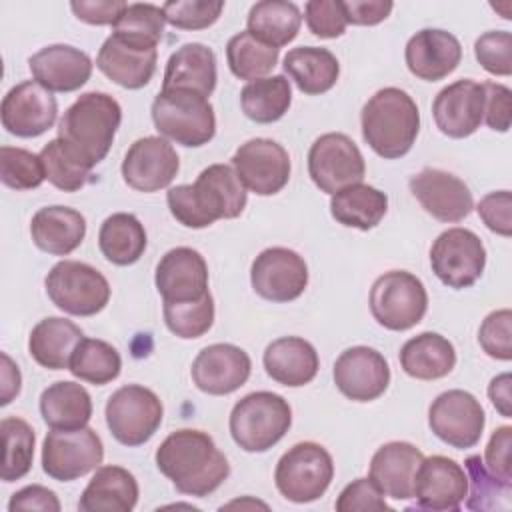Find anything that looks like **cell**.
<instances>
[{"mask_svg":"<svg viewBox=\"0 0 512 512\" xmlns=\"http://www.w3.org/2000/svg\"><path fill=\"white\" fill-rule=\"evenodd\" d=\"M154 460L180 494L196 498L212 494L230 474V464L216 448L212 436L194 428L168 434L158 446Z\"/></svg>","mask_w":512,"mask_h":512,"instance_id":"cell-1","label":"cell"},{"mask_svg":"<svg viewBox=\"0 0 512 512\" xmlns=\"http://www.w3.org/2000/svg\"><path fill=\"white\" fill-rule=\"evenodd\" d=\"M170 214L186 228H208L216 220L238 218L246 208V188L228 164H210L192 184L166 192Z\"/></svg>","mask_w":512,"mask_h":512,"instance_id":"cell-2","label":"cell"},{"mask_svg":"<svg viewBox=\"0 0 512 512\" xmlns=\"http://www.w3.org/2000/svg\"><path fill=\"white\" fill-rule=\"evenodd\" d=\"M122 122V108L106 92H84L64 112L58 138L88 170L106 158Z\"/></svg>","mask_w":512,"mask_h":512,"instance_id":"cell-3","label":"cell"},{"mask_svg":"<svg viewBox=\"0 0 512 512\" xmlns=\"http://www.w3.org/2000/svg\"><path fill=\"white\" fill-rule=\"evenodd\" d=\"M364 142L386 160L410 152L420 132V110L406 90L380 88L360 112Z\"/></svg>","mask_w":512,"mask_h":512,"instance_id":"cell-4","label":"cell"},{"mask_svg":"<svg viewBox=\"0 0 512 512\" xmlns=\"http://www.w3.org/2000/svg\"><path fill=\"white\" fill-rule=\"evenodd\" d=\"M156 130L186 148L208 144L216 134V116L210 100L184 88H162L152 102Z\"/></svg>","mask_w":512,"mask_h":512,"instance_id":"cell-5","label":"cell"},{"mask_svg":"<svg viewBox=\"0 0 512 512\" xmlns=\"http://www.w3.org/2000/svg\"><path fill=\"white\" fill-rule=\"evenodd\" d=\"M228 426L232 440L244 452H266L290 430L292 408L276 392H250L234 404Z\"/></svg>","mask_w":512,"mask_h":512,"instance_id":"cell-6","label":"cell"},{"mask_svg":"<svg viewBox=\"0 0 512 512\" xmlns=\"http://www.w3.org/2000/svg\"><path fill=\"white\" fill-rule=\"evenodd\" d=\"M370 312L386 330L404 332L416 326L428 310V294L418 276L406 270H388L370 288Z\"/></svg>","mask_w":512,"mask_h":512,"instance_id":"cell-7","label":"cell"},{"mask_svg":"<svg viewBox=\"0 0 512 512\" xmlns=\"http://www.w3.org/2000/svg\"><path fill=\"white\" fill-rule=\"evenodd\" d=\"M334 478L330 452L316 442H298L288 448L274 470L278 492L296 504L318 500Z\"/></svg>","mask_w":512,"mask_h":512,"instance_id":"cell-8","label":"cell"},{"mask_svg":"<svg viewBox=\"0 0 512 512\" xmlns=\"http://www.w3.org/2000/svg\"><path fill=\"white\" fill-rule=\"evenodd\" d=\"M44 286L52 304L72 316H94L110 300V284L104 274L78 260L54 264L46 274Z\"/></svg>","mask_w":512,"mask_h":512,"instance_id":"cell-9","label":"cell"},{"mask_svg":"<svg viewBox=\"0 0 512 512\" xmlns=\"http://www.w3.org/2000/svg\"><path fill=\"white\" fill-rule=\"evenodd\" d=\"M164 406L156 392L140 384H126L106 402V424L124 446L148 442L162 424Z\"/></svg>","mask_w":512,"mask_h":512,"instance_id":"cell-10","label":"cell"},{"mask_svg":"<svg viewBox=\"0 0 512 512\" xmlns=\"http://www.w3.org/2000/svg\"><path fill=\"white\" fill-rule=\"evenodd\" d=\"M104 458V444L96 430L52 428L42 442V470L58 480L72 482L96 470Z\"/></svg>","mask_w":512,"mask_h":512,"instance_id":"cell-11","label":"cell"},{"mask_svg":"<svg viewBox=\"0 0 512 512\" xmlns=\"http://www.w3.org/2000/svg\"><path fill=\"white\" fill-rule=\"evenodd\" d=\"M430 266L448 288H470L484 272L486 248L472 230L448 228L432 242Z\"/></svg>","mask_w":512,"mask_h":512,"instance_id":"cell-12","label":"cell"},{"mask_svg":"<svg viewBox=\"0 0 512 512\" xmlns=\"http://www.w3.org/2000/svg\"><path fill=\"white\" fill-rule=\"evenodd\" d=\"M308 174L326 194L362 182L366 164L356 142L342 132H328L314 140L308 150Z\"/></svg>","mask_w":512,"mask_h":512,"instance_id":"cell-13","label":"cell"},{"mask_svg":"<svg viewBox=\"0 0 512 512\" xmlns=\"http://www.w3.org/2000/svg\"><path fill=\"white\" fill-rule=\"evenodd\" d=\"M486 424L482 404L474 394L454 388L438 394L428 408V426L452 448H472L480 442Z\"/></svg>","mask_w":512,"mask_h":512,"instance_id":"cell-14","label":"cell"},{"mask_svg":"<svg viewBox=\"0 0 512 512\" xmlns=\"http://www.w3.org/2000/svg\"><path fill=\"white\" fill-rule=\"evenodd\" d=\"M232 168L246 190L258 196L278 194L290 180V156L270 138H252L238 146Z\"/></svg>","mask_w":512,"mask_h":512,"instance_id":"cell-15","label":"cell"},{"mask_svg":"<svg viewBox=\"0 0 512 512\" xmlns=\"http://www.w3.org/2000/svg\"><path fill=\"white\" fill-rule=\"evenodd\" d=\"M254 292L270 302H292L308 286V266L304 258L284 246L262 250L250 266Z\"/></svg>","mask_w":512,"mask_h":512,"instance_id":"cell-16","label":"cell"},{"mask_svg":"<svg viewBox=\"0 0 512 512\" xmlns=\"http://www.w3.org/2000/svg\"><path fill=\"white\" fill-rule=\"evenodd\" d=\"M56 116L58 102L54 94L36 80L16 84L2 98V126L18 138H36L44 134L54 126Z\"/></svg>","mask_w":512,"mask_h":512,"instance_id":"cell-17","label":"cell"},{"mask_svg":"<svg viewBox=\"0 0 512 512\" xmlns=\"http://www.w3.org/2000/svg\"><path fill=\"white\" fill-rule=\"evenodd\" d=\"M180 170L174 146L162 136L138 138L122 160L124 182L138 192H158L168 188Z\"/></svg>","mask_w":512,"mask_h":512,"instance_id":"cell-18","label":"cell"},{"mask_svg":"<svg viewBox=\"0 0 512 512\" xmlns=\"http://www.w3.org/2000/svg\"><path fill=\"white\" fill-rule=\"evenodd\" d=\"M468 494V478L464 468L448 456H428L416 468L412 498L418 508L446 512L460 510Z\"/></svg>","mask_w":512,"mask_h":512,"instance_id":"cell-19","label":"cell"},{"mask_svg":"<svg viewBox=\"0 0 512 512\" xmlns=\"http://www.w3.org/2000/svg\"><path fill=\"white\" fill-rule=\"evenodd\" d=\"M336 388L354 402H372L380 398L390 384V366L386 358L370 346L346 348L334 362Z\"/></svg>","mask_w":512,"mask_h":512,"instance_id":"cell-20","label":"cell"},{"mask_svg":"<svg viewBox=\"0 0 512 512\" xmlns=\"http://www.w3.org/2000/svg\"><path fill=\"white\" fill-rule=\"evenodd\" d=\"M252 360L240 346L218 342L202 348L192 362L190 376L198 390L212 396H226L246 384Z\"/></svg>","mask_w":512,"mask_h":512,"instance_id":"cell-21","label":"cell"},{"mask_svg":"<svg viewBox=\"0 0 512 512\" xmlns=\"http://www.w3.org/2000/svg\"><path fill=\"white\" fill-rule=\"evenodd\" d=\"M484 102V84L462 78L436 94L432 116L442 134L450 138H466L484 122Z\"/></svg>","mask_w":512,"mask_h":512,"instance_id":"cell-22","label":"cell"},{"mask_svg":"<svg viewBox=\"0 0 512 512\" xmlns=\"http://www.w3.org/2000/svg\"><path fill=\"white\" fill-rule=\"evenodd\" d=\"M420 206L440 222H460L472 208V192L458 176L440 168H422L408 182Z\"/></svg>","mask_w":512,"mask_h":512,"instance_id":"cell-23","label":"cell"},{"mask_svg":"<svg viewBox=\"0 0 512 512\" xmlns=\"http://www.w3.org/2000/svg\"><path fill=\"white\" fill-rule=\"evenodd\" d=\"M156 290L164 302H190L206 296L208 264L204 256L188 246L168 250L156 264Z\"/></svg>","mask_w":512,"mask_h":512,"instance_id":"cell-24","label":"cell"},{"mask_svg":"<svg viewBox=\"0 0 512 512\" xmlns=\"http://www.w3.org/2000/svg\"><path fill=\"white\" fill-rule=\"evenodd\" d=\"M408 70L426 82H438L452 74L462 60L458 38L440 28L418 30L404 50Z\"/></svg>","mask_w":512,"mask_h":512,"instance_id":"cell-25","label":"cell"},{"mask_svg":"<svg viewBox=\"0 0 512 512\" xmlns=\"http://www.w3.org/2000/svg\"><path fill=\"white\" fill-rule=\"evenodd\" d=\"M28 68L50 92H74L90 80L92 60L70 44H50L28 58Z\"/></svg>","mask_w":512,"mask_h":512,"instance_id":"cell-26","label":"cell"},{"mask_svg":"<svg viewBox=\"0 0 512 512\" xmlns=\"http://www.w3.org/2000/svg\"><path fill=\"white\" fill-rule=\"evenodd\" d=\"M156 62V48H142L114 34L102 42L96 56L98 70L114 84L128 90L144 88L156 72Z\"/></svg>","mask_w":512,"mask_h":512,"instance_id":"cell-27","label":"cell"},{"mask_svg":"<svg viewBox=\"0 0 512 512\" xmlns=\"http://www.w3.org/2000/svg\"><path fill=\"white\" fill-rule=\"evenodd\" d=\"M422 458V452L410 442H386L374 452L368 478L380 488L384 496L394 500H408L412 498L414 474Z\"/></svg>","mask_w":512,"mask_h":512,"instance_id":"cell-28","label":"cell"},{"mask_svg":"<svg viewBox=\"0 0 512 512\" xmlns=\"http://www.w3.org/2000/svg\"><path fill=\"white\" fill-rule=\"evenodd\" d=\"M264 370L266 374L290 388L310 384L320 368L316 348L298 336H282L270 342L264 350Z\"/></svg>","mask_w":512,"mask_h":512,"instance_id":"cell-29","label":"cell"},{"mask_svg":"<svg viewBox=\"0 0 512 512\" xmlns=\"http://www.w3.org/2000/svg\"><path fill=\"white\" fill-rule=\"evenodd\" d=\"M30 236L42 252L68 256L86 236V218L68 206H44L32 216Z\"/></svg>","mask_w":512,"mask_h":512,"instance_id":"cell-30","label":"cell"},{"mask_svg":"<svg viewBox=\"0 0 512 512\" xmlns=\"http://www.w3.org/2000/svg\"><path fill=\"white\" fill-rule=\"evenodd\" d=\"M138 482L122 466H100L78 500L80 512H130L138 502Z\"/></svg>","mask_w":512,"mask_h":512,"instance_id":"cell-31","label":"cell"},{"mask_svg":"<svg viewBox=\"0 0 512 512\" xmlns=\"http://www.w3.org/2000/svg\"><path fill=\"white\" fill-rule=\"evenodd\" d=\"M162 88H184L210 96L216 88V56L200 42H188L170 54Z\"/></svg>","mask_w":512,"mask_h":512,"instance_id":"cell-32","label":"cell"},{"mask_svg":"<svg viewBox=\"0 0 512 512\" xmlns=\"http://www.w3.org/2000/svg\"><path fill=\"white\" fill-rule=\"evenodd\" d=\"M402 370L416 380H438L456 366L454 344L438 332H422L400 348Z\"/></svg>","mask_w":512,"mask_h":512,"instance_id":"cell-33","label":"cell"},{"mask_svg":"<svg viewBox=\"0 0 512 512\" xmlns=\"http://www.w3.org/2000/svg\"><path fill=\"white\" fill-rule=\"evenodd\" d=\"M82 338V330L72 320L48 316L32 328L28 352L42 368L64 370L70 366V358Z\"/></svg>","mask_w":512,"mask_h":512,"instance_id":"cell-34","label":"cell"},{"mask_svg":"<svg viewBox=\"0 0 512 512\" xmlns=\"http://www.w3.org/2000/svg\"><path fill=\"white\" fill-rule=\"evenodd\" d=\"M284 72L294 80L300 92L308 96L324 94L338 82L340 64L328 48L298 46L284 56Z\"/></svg>","mask_w":512,"mask_h":512,"instance_id":"cell-35","label":"cell"},{"mask_svg":"<svg viewBox=\"0 0 512 512\" xmlns=\"http://www.w3.org/2000/svg\"><path fill=\"white\" fill-rule=\"evenodd\" d=\"M388 210V196L370 184H350L330 198L332 218L348 228L372 230Z\"/></svg>","mask_w":512,"mask_h":512,"instance_id":"cell-36","label":"cell"},{"mask_svg":"<svg viewBox=\"0 0 512 512\" xmlns=\"http://www.w3.org/2000/svg\"><path fill=\"white\" fill-rule=\"evenodd\" d=\"M40 414L50 428H82L92 418V398L82 384L60 380L40 394Z\"/></svg>","mask_w":512,"mask_h":512,"instance_id":"cell-37","label":"cell"},{"mask_svg":"<svg viewBox=\"0 0 512 512\" xmlns=\"http://www.w3.org/2000/svg\"><path fill=\"white\" fill-rule=\"evenodd\" d=\"M302 14L294 2L286 0H262L256 2L246 18L248 32L260 42L282 48L290 44L300 30Z\"/></svg>","mask_w":512,"mask_h":512,"instance_id":"cell-38","label":"cell"},{"mask_svg":"<svg viewBox=\"0 0 512 512\" xmlns=\"http://www.w3.org/2000/svg\"><path fill=\"white\" fill-rule=\"evenodd\" d=\"M148 238L142 222L128 212L108 216L98 232V246L102 256L116 266H130L138 262L146 250Z\"/></svg>","mask_w":512,"mask_h":512,"instance_id":"cell-39","label":"cell"},{"mask_svg":"<svg viewBox=\"0 0 512 512\" xmlns=\"http://www.w3.org/2000/svg\"><path fill=\"white\" fill-rule=\"evenodd\" d=\"M290 104L292 88L284 74L252 80L240 90L242 112L256 124H272L280 120Z\"/></svg>","mask_w":512,"mask_h":512,"instance_id":"cell-40","label":"cell"},{"mask_svg":"<svg viewBox=\"0 0 512 512\" xmlns=\"http://www.w3.org/2000/svg\"><path fill=\"white\" fill-rule=\"evenodd\" d=\"M68 370L82 382L104 386L118 378L122 358L112 344L98 338H82L70 358Z\"/></svg>","mask_w":512,"mask_h":512,"instance_id":"cell-41","label":"cell"},{"mask_svg":"<svg viewBox=\"0 0 512 512\" xmlns=\"http://www.w3.org/2000/svg\"><path fill=\"white\" fill-rule=\"evenodd\" d=\"M278 48H272L248 30L234 34L226 44V60L230 72L240 80L266 78L278 64Z\"/></svg>","mask_w":512,"mask_h":512,"instance_id":"cell-42","label":"cell"},{"mask_svg":"<svg viewBox=\"0 0 512 512\" xmlns=\"http://www.w3.org/2000/svg\"><path fill=\"white\" fill-rule=\"evenodd\" d=\"M0 432L4 438V460H2V480L14 482L24 478L32 468L36 434L32 426L18 416H8L0 422Z\"/></svg>","mask_w":512,"mask_h":512,"instance_id":"cell-43","label":"cell"},{"mask_svg":"<svg viewBox=\"0 0 512 512\" xmlns=\"http://www.w3.org/2000/svg\"><path fill=\"white\" fill-rule=\"evenodd\" d=\"M468 478V500L470 510H508L512 496V482L494 476L480 456H468L464 462Z\"/></svg>","mask_w":512,"mask_h":512,"instance_id":"cell-44","label":"cell"},{"mask_svg":"<svg viewBox=\"0 0 512 512\" xmlns=\"http://www.w3.org/2000/svg\"><path fill=\"white\" fill-rule=\"evenodd\" d=\"M164 24L166 18L162 6L128 4L112 26V34L142 48H156L162 40Z\"/></svg>","mask_w":512,"mask_h":512,"instance_id":"cell-45","label":"cell"},{"mask_svg":"<svg viewBox=\"0 0 512 512\" xmlns=\"http://www.w3.org/2000/svg\"><path fill=\"white\" fill-rule=\"evenodd\" d=\"M164 322L178 338H200L214 324L212 294L208 292L206 296L190 302H164Z\"/></svg>","mask_w":512,"mask_h":512,"instance_id":"cell-46","label":"cell"},{"mask_svg":"<svg viewBox=\"0 0 512 512\" xmlns=\"http://www.w3.org/2000/svg\"><path fill=\"white\" fill-rule=\"evenodd\" d=\"M40 158L44 164L46 180L62 192L80 190L90 176V170L82 166L62 144L60 138L50 140L40 150Z\"/></svg>","mask_w":512,"mask_h":512,"instance_id":"cell-47","label":"cell"},{"mask_svg":"<svg viewBox=\"0 0 512 512\" xmlns=\"http://www.w3.org/2000/svg\"><path fill=\"white\" fill-rule=\"evenodd\" d=\"M0 180L12 190H34L46 180L40 154L16 146L0 148Z\"/></svg>","mask_w":512,"mask_h":512,"instance_id":"cell-48","label":"cell"},{"mask_svg":"<svg viewBox=\"0 0 512 512\" xmlns=\"http://www.w3.org/2000/svg\"><path fill=\"white\" fill-rule=\"evenodd\" d=\"M222 10V0H170L162 4L166 22L180 30H204L220 18Z\"/></svg>","mask_w":512,"mask_h":512,"instance_id":"cell-49","label":"cell"},{"mask_svg":"<svg viewBox=\"0 0 512 512\" xmlns=\"http://www.w3.org/2000/svg\"><path fill=\"white\" fill-rule=\"evenodd\" d=\"M474 56L480 66L494 76L512 74V34L508 30H490L474 42Z\"/></svg>","mask_w":512,"mask_h":512,"instance_id":"cell-50","label":"cell"},{"mask_svg":"<svg viewBox=\"0 0 512 512\" xmlns=\"http://www.w3.org/2000/svg\"><path fill=\"white\" fill-rule=\"evenodd\" d=\"M512 312L508 308L490 312L478 330V342L482 350L494 358L508 362L512 358V336H510Z\"/></svg>","mask_w":512,"mask_h":512,"instance_id":"cell-51","label":"cell"},{"mask_svg":"<svg viewBox=\"0 0 512 512\" xmlns=\"http://www.w3.org/2000/svg\"><path fill=\"white\" fill-rule=\"evenodd\" d=\"M308 30L318 38H338L346 32V14L342 0H310L304 6Z\"/></svg>","mask_w":512,"mask_h":512,"instance_id":"cell-52","label":"cell"},{"mask_svg":"<svg viewBox=\"0 0 512 512\" xmlns=\"http://www.w3.org/2000/svg\"><path fill=\"white\" fill-rule=\"evenodd\" d=\"M334 508L338 512H356V510H392L380 488L370 478H356L350 482L336 498Z\"/></svg>","mask_w":512,"mask_h":512,"instance_id":"cell-53","label":"cell"},{"mask_svg":"<svg viewBox=\"0 0 512 512\" xmlns=\"http://www.w3.org/2000/svg\"><path fill=\"white\" fill-rule=\"evenodd\" d=\"M478 216L488 230L508 238L512 234V194L510 190L490 192L480 198L476 206Z\"/></svg>","mask_w":512,"mask_h":512,"instance_id":"cell-54","label":"cell"},{"mask_svg":"<svg viewBox=\"0 0 512 512\" xmlns=\"http://www.w3.org/2000/svg\"><path fill=\"white\" fill-rule=\"evenodd\" d=\"M484 466L498 478L512 482V428L498 426L484 450Z\"/></svg>","mask_w":512,"mask_h":512,"instance_id":"cell-55","label":"cell"},{"mask_svg":"<svg viewBox=\"0 0 512 512\" xmlns=\"http://www.w3.org/2000/svg\"><path fill=\"white\" fill-rule=\"evenodd\" d=\"M484 84V122L496 132H508L510 116H512V92L508 86L498 82H482Z\"/></svg>","mask_w":512,"mask_h":512,"instance_id":"cell-56","label":"cell"},{"mask_svg":"<svg viewBox=\"0 0 512 512\" xmlns=\"http://www.w3.org/2000/svg\"><path fill=\"white\" fill-rule=\"evenodd\" d=\"M126 6L128 4L120 2V0H74V2H70L74 16L78 20H82L86 24H94V26H104V24L114 26Z\"/></svg>","mask_w":512,"mask_h":512,"instance_id":"cell-57","label":"cell"},{"mask_svg":"<svg viewBox=\"0 0 512 512\" xmlns=\"http://www.w3.org/2000/svg\"><path fill=\"white\" fill-rule=\"evenodd\" d=\"M60 500L58 496L40 484H30L24 486L22 490L14 492L10 502H8V510L16 512V510H42V512H60Z\"/></svg>","mask_w":512,"mask_h":512,"instance_id":"cell-58","label":"cell"},{"mask_svg":"<svg viewBox=\"0 0 512 512\" xmlns=\"http://www.w3.org/2000/svg\"><path fill=\"white\" fill-rule=\"evenodd\" d=\"M346 22L356 26H374L386 20L394 8L390 0H344Z\"/></svg>","mask_w":512,"mask_h":512,"instance_id":"cell-59","label":"cell"},{"mask_svg":"<svg viewBox=\"0 0 512 512\" xmlns=\"http://www.w3.org/2000/svg\"><path fill=\"white\" fill-rule=\"evenodd\" d=\"M510 386H512V376L510 372H502L498 376H494L488 384V398L494 404V408L500 412V416L510 418L512 416V394H510Z\"/></svg>","mask_w":512,"mask_h":512,"instance_id":"cell-60","label":"cell"},{"mask_svg":"<svg viewBox=\"0 0 512 512\" xmlns=\"http://www.w3.org/2000/svg\"><path fill=\"white\" fill-rule=\"evenodd\" d=\"M2 386H0V404L6 406L10 404L18 394H20V386H22V376L18 366L12 362V358L2 352Z\"/></svg>","mask_w":512,"mask_h":512,"instance_id":"cell-61","label":"cell"}]
</instances>
